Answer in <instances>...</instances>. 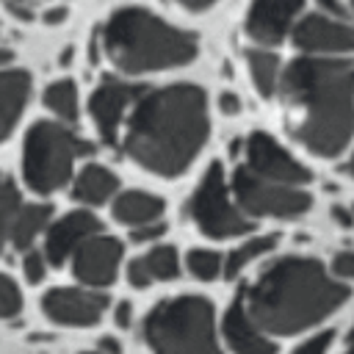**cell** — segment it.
<instances>
[{"mask_svg": "<svg viewBox=\"0 0 354 354\" xmlns=\"http://www.w3.org/2000/svg\"><path fill=\"white\" fill-rule=\"evenodd\" d=\"M285 127L318 158L340 155L354 138V64L343 58L299 55L277 86Z\"/></svg>", "mask_w": 354, "mask_h": 354, "instance_id": "6da1fadb", "label": "cell"}, {"mask_svg": "<svg viewBox=\"0 0 354 354\" xmlns=\"http://www.w3.org/2000/svg\"><path fill=\"white\" fill-rule=\"evenodd\" d=\"M207 133L210 119L205 91L194 83H171L138 97L119 141L136 166L171 180L188 171L202 152Z\"/></svg>", "mask_w": 354, "mask_h": 354, "instance_id": "7a4b0ae2", "label": "cell"}, {"mask_svg": "<svg viewBox=\"0 0 354 354\" xmlns=\"http://www.w3.org/2000/svg\"><path fill=\"white\" fill-rule=\"evenodd\" d=\"M249 318L266 335H299L346 304L348 288L313 257H279L238 293Z\"/></svg>", "mask_w": 354, "mask_h": 354, "instance_id": "3957f363", "label": "cell"}, {"mask_svg": "<svg viewBox=\"0 0 354 354\" xmlns=\"http://www.w3.org/2000/svg\"><path fill=\"white\" fill-rule=\"evenodd\" d=\"M100 50L119 75L136 77L188 66L199 53V39L191 30L160 19L149 8L122 6L105 19Z\"/></svg>", "mask_w": 354, "mask_h": 354, "instance_id": "277c9868", "label": "cell"}, {"mask_svg": "<svg viewBox=\"0 0 354 354\" xmlns=\"http://www.w3.org/2000/svg\"><path fill=\"white\" fill-rule=\"evenodd\" d=\"M144 340L152 354H224L216 310L210 299L196 293L158 301L144 318Z\"/></svg>", "mask_w": 354, "mask_h": 354, "instance_id": "5b68a950", "label": "cell"}, {"mask_svg": "<svg viewBox=\"0 0 354 354\" xmlns=\"http://www.w3.org/2000/svg\"><path fill=\"white\" fill-rule=\"evenodd\" d=\"M91 147L61 122H36L22 144V180L33 194H53L72 180L75 160Z\"/></svg>", "mask_w": 354, "mask_h": 354, "instance_id": "8992f818", "label": "cell"}, {"mask_svg": "<svg viewBox=\"0 0 354 354\" xmlns=\"http://www.w3.org/2000/svg\"><path fill=\"white\" fill-rule=\"evenodd\" d=\"M188 216H191L194 227L205 238H213V241L252 232V221L235 205L221 163H210L207 171L202 174V180L196 183V188L188 199Z\"/></svg>", "mask_w": 354, "mask_h": 354, "instance_id": "52a82bcc", "label": "cell"}, {"mask_svg": "<svg viewBox=\"0 0 354 354\" xmlns=\"http://www.w3.org/2000/svg\"><path fill=\"white\" fill-rule=\"evenodd\" d=\"M232 199L241 207V213L249 218H299L310 210L313 196L304 188L282 185L257 177L243 163L232 171Z\"/></svg>", "mask_w": 354, "mask_h": 354, "instance_id": "ba28073f", "label": "cell"}, {"mask_svg": "<svg viewBox=\"0 0 354 354\" xmlns=\"http://www.w3.org/2000/svg\"><path fill=\"white\" fill-rule=\"evenodd\" d=\"M144 91H147L144 86L122 80V77H108V80H102L91 91V97H88V116H91L94 130H97L102 144H108V147L119 144L122 127H124L133 105L138 102V97Z\"/></svg>", "mask_w": 354, "mask_h": 354, "instance_id": "9c48e42d", "label": "cell"}, {"mask_svg": "<svg viewBox=\"0 0 354 354\" xmlns=\"http://www.w3.org/2000/svg\"><path fill=\"white\" fill-rule=\"evenodd\" d=\"M243 166L263 180L293 185V188H304L313 180L304 163H299L274 136L260 133V130L243 141Z\"/></svg>", "mask_w": 354, "mask_h": 354, "instance_id": "30bf717a", "label": "cell"}, {"mask_svg": "<svg viewBox=\"0 0 354 354\" xmlns=\"http://www.w3.org/2000/svg\"><path fill=\"white\" fill-rule=\"evenodd\" d=\"M111 307V299L102 290L91 288H53L41 296V313L58 324L72 329L97 326Z\"/></svg>", "mask_w": 354, "mask_h": 354, "instance_id": "8fae6325", "label": "cell"}, {"mask_svg": "<svg viewBox=\"0 0 354 354\" xmlns=\"http://www.w3.org/2000/svg\"><path fill=\"white\" fill-rule=\"evenodd\" d=\"M296 50L304 55L335 58L343 53H354V25L343 19H332L326 14H304L290 30Z\"/></svg>", "mask_w": 354, "mask_h": 354, "instance_id": "7c38bea8", "label": "cell"}, {"mask_svg": "<svg viewBox=\"0 0 354 354\" xmlns=\"http://www.w3.org/2000/svg\"><path fill=\"white\" fill-rule=\"evenodd\" d=\"M122 241L113 235H91L80 249L72 254V274L83 288L102 290L113 285L119 266H122Z\"/></svg>", "mask_w": 354, "mask_h": 354, "instance_id": "4fadbf2b", "label": "cell"}, {"mask_svg": "<svg viewBox=\"0 0 354 354\" xmlns=\"http://www.w3.org/2000/svg\"><path fill=\"white\" fill-rule=\"evenodd\" d=\"M301 8L304 0H252L243 19V30L254 44L268 50L293 30Z\"/></svg>", "mask_w": 354, "mask_h": 354, "instance_id": "5bb4252c", "label": "cell"}, {"mask_svg": "<svg viewBox=\"0 0 354 354\" xmlns=\"http://www.w3.org/2000/svg\"><path fill=\"white\" fill-rule=\"evenodd\" d=\"M100 232H102V224L88 207L61 216L58 221H53L44 230V257H47V263L61 268L66 260H72V254L80 249V243H86L91 235H100Z\"/></svg>", "mask_w": 354, "mask_h": 354, "instance_id": "9a60e30c", "label": "cell"}, {"mask_svg": "<svg viewBox=\"0 0 354 354\" xmlns=\"http://www.w3.org/2000/svg\"><path fill=\"white\" fill-rule=\"evenodd\" d=\"M221 335H224V343L230 346L232 354H277V346L249 318V313L243 310L241 299H235L227 307V313L221 318Z\"/></svg>", "mask_w": 354, "mask_h": 354, "instance_id": "2e32d148", "label": "cell"}, {"mask_svg": "<svg viewBox=\"0 0 354 354\" xmlns=\"http://www.w3.org/2000/svg\"><path fill=\"white\" fill-rule=\"evenodd\" d=\"M30 72L0 69V141H6L30 100Z\"/></svg>", "mask_w": 354, "mask_h": 354, "instance_id": "e0dca14e", "label": "cell"}, {"mask_svg": "<svg viewBox=\"0 0 354 354\" xmlns=\"http://www.w3.org/2000/svg\"><path fill=\"white\" fill-rule=\"evenodd\" d=\"M166 210V202L149 191H122L113 196L111 202V213L119 224L136 230V227H144V224H155L160 221Z\"/></svg>", "mask_w": 354, "mask_h": 354, "instance_id": "ac0fdd59", "label": "cell"}, {"mask_svg": "<svg viewBox=\"0 0 354 354\" xmlns=\"http://www.w3.org/2000/svg\"><path fill=\"white\" fill-rule=\"evenodd\" d=\"M116 194H119V177L102 163H86L72 180V196L86 207L105 205Z\"/></svg>", "mask_w": 354, "mask_h": 354, "instance_id": "d6986e66", "label": "cell"}, {"mask_svg": "<svg viewBox=\"0 0 354 354\" xmlns=\"http://www.w3.org/2000/svg\"><path fill=\"white\" fill-rule=\"evenodd\" d=\"M50 218H53V205L47 202H33V205H22L17 210V218L11 224V246L17 252H28L30 243L50 227Z\"/></svg>", "mask_w": 354, "mask_h": 354, "instance_id": "ffe728a7", "label": "cell"}, {"mask_svg": "<svg viewBox=\"0 0 354 354\" xmlns=\"http://www.w3.org/2000/svg\"><path fill=\"white\" fill-rule=\"evenodd\" d=\"M246 66H249V77H252L254 91L266 100L274 97L277 86H279V75H282L279 58L266 47H252V50H246Z\"/></svg>", "mask_w": 354, "mask_h": 354, "instance_id": "44dd1931", "label": "cell"}, {"mask_svg": "<svg viewBox=\"0 0 354 354\" xmlns=\"http://www.w3.org/2000/svg\"><path fill=\"white\" fill-rule=\"evenodd\" d=\"M44 108H47L61 124L77 122V116H80V94H77L75 80L64 77V80L50 83V86L44 88Z\"/></svg>", "mask_w": 354, "mask_h": 354, "instance_id": "7402d4cb", "label": "cell"}, {"mask_svg": "<svg viewBox=\"0 0 354 354\" xmlns=\"http://www.w3.org/2000/svg\"><path fill=\"white\" fill-rule=\"evenodd\" d=\"M277 241H279V235H254V238H246L241 246H235L227 257H224V277L227 279H232V277H238L246 266H252L257 257H263V254H268L274 246H277Z\"/></svg>", "mask_w": 354, "mask_h": 354, "instance_id": "603a6c76", "label": "cell"}, {"mask_svg": "<svg viewBox=\"0 0 354 354\" xmlns=\"http://www.w3.org/2000/svg\"><path fill=\"white\" fill-rule=\"evenodd\" d=\"M141 263L147 268V274L152 277V282H169L174 277H180V254L174 246H152L149 252L141 254Z\"/></svg>", "mask_w": 354, "mask_h": 354, "instance_id": "cb8c5ba5", "label": "cell"}, {"mask_svg": "<svg viewBox=\"0 0 354 354\" xmlns=\"http://www.w3.org/2000/svg\"><path fill=\"white\" fill-rule=\"evenodd\" d=\"M19 207H22V202H19L17 185L11 183V177H6L0 171V252H3L6 241L11 238V224H14Z\"/></svg>", "mask_w": 354, "mask_h": 354, "instance_id": "d4e9b609", "label": "cell"}, {"mask_svg": "<svg viewBox=\"0 0 354 354\" xmlns=\"http://www.w3.org/2000/svg\"><path fill=\"white\" fill-rule=\"evenodd\" d=\"M185 266H188V271H191L196 279H202V282H213V279L224 271V260H221V254L213 252V249H191V252L185 254Z\"/></svg>", "mask_w": 354, "mask_h": 354, "instance_id": "484cf974", "label": "cell"}, {"mask_svg": "<svg viewBox=\"0 0 354 354\" xmlns=\"http://www.w3.org/2000/svg\"><path fill=\"white\" fill-rule=\"evenodd\" d=\"M22 313V293H19V285L0 271V318L3 321H11Z\"/></svg>", "mask_w": 354, "mask_h": 354, "instance_id": "4316f807", "label": "cell"}, {"mask_svg": "<svg viewBox=\"0 0 354 354\" xmlns=\"http://www.w3.org/2000/svg\"><path fill=\"white\" fill-rule=\"evenodd\" d=\"M22 274H25V279L30 285H39L47 277V257H44V252L28 249L25 257H22Z\"/></svg>", "mask_w": 354, "mask_h": 354, "instance_id": "83f0119b", "label": "cell"}, {"mask_svg": "<svg viewBox=\"0 0 354 354\" xmlns=\"http://www.w3.org/2000/svg\"><path fill=\"white\" fill-rule=\"evenodd\" d=\"M332 343V332H318L313 337H307L301 346L293 348V354H326Z\"/></svg>", "mask_w": 354, "mask_h": 354, "instance_id": "f1b7e54d", "label": "cell"}, {"mask_svg": "<svg viewBox=\"0 0 354 354\" xmlns=\"http://www.w3.org/2000/svg\"><path fill=\"white\" fill-rule=\"evenodd\" d=\"M163 232H166V224L163 221H155V224H144V227L130 230V241L133 243H149V241H158Z\"/></svg>", "mask_w": 354, "mask_h": 354, "instance_id": "f546056e", "label": "cell"}, {"mask_svg": "<svg viewBox=\"0 0 354 354\" xmlns=\"http://www.w3.org/2000/svg\"><path fill=\"white\" fill-rule=\"evenodd\" d=\"M127 282H130L133 288H138V290H144V288H149V285H152V277L147 274V268H144L141 257H136V260H130V263H127Z\"/></svg>", "mask_w": 354, "mask_h": 354, "instance_id": "4dcf8cb0", "label": "cell"}, {"mask_svg": "<svg viewBox=\"0 0 354 354\" xmlns=\"http://www.w3.org/2000/svg\"><path fill=\"white\" fill-rule=\"evenodd\" d=\"M332 274L340 277V279H354V252H351V249L335 254V260H332Z\"/></svg>", "mask_w": 354, "mask_h": 354, "instance_id": "1f68e13d", "label": "cell"}, {"mask_svg": "<svg viewBox=\"0 0 354 354\" xmlns=\"http://www.w3.org/2000/svg\"><path fill=\"white\" fill-rule=\"evenodd\" d=\"M218 111L227 113V116H235V113L241 111L238 94H235V91H221V94H218Z\"/></svg>", "mask_w": 354, "mask_h": 354, "instance_id": "d6a6232c", "label": "cell"}, {"mask_svg": "<svg viewBox=\"0 0 354 354\" xmlns=\"http://www.w3.org/2000/svg\"><path fill=\"white\" fill-rule=\"evenodd\" d=\"M113 321H116V326L127 329L130 321H133V304H130V301H119V304L113 307Z\"/></svg>", "mask_w": 354, "mask_h": 354, "instance_id": "836d02e7", "label": "cell"}, {"mask_svg": "<svg viewBox=\"0 0 354 354\" xmlns=\"http://www.w3.org/2000/svg\"><path fill=\"white\" fill-rule=\"evenodd\" d=\"M318 8H321V14H326V17H332V19H343V22H346V8H343L337 0H318Z\"/></svg>", "mask_w": 354, "mask_h": 354, "instance_id": "e575fe53", "label": "cell"}, {"mask_svg": "<svg viewBox=\"0 0 354 354\" xmlns=\"http://www.w3.org/2000/svg\"><path fill=\"white\" fill-rule=\"evenodd\" d=\"M66 17H69V11L64 6H53V8H47L41 14V22L44 25H61V22H66Z\"/></svg>", "mask_w": 354, "mask_h": 354, "instance_id": "d590c367", "label": "cell"}, {"mask_svg": "<svg viewBox=\"0 0 354 354\" xmlns=\"http://www.w3.org/2000/svg\"><path fill=\"white\" fill-rule=\"evenodd\" d=\"M97 351H102V354H122V346H119V340L116 337H100L97 340Z\"/></svg>", "mask_w": 354, "mask_h": 354, "instance_id": "8d00e7d4", "label": "cell"}, {"mask_svg": "<svg viewBox=\"0 0 354 354\" xmlns=\"http://www.w3.org/2000/svg\"><path fill=\"white\" fill-rule=\"evenodd\" d=\"M177 6H183L185 11H205V8H210L216 0H174Z\"/></svg>", "mask_w": 354, "mask_h": 354, "instance_id": "74e56055", "label": "cell"}, {"mask_svg": "<svg viewBox=\"0 0 354 354\" xmlns=\"http://www.w3.org/2000/svg\"><path fill=\"white\" fill-rule=\"evenodd\" d=\"M332 216H335V221H337V224H343V227H351V224H354V216H351L346 207H340V205H335V207H332Z\"/></svg>", "mask_w": 354, "mask_h": 354, "instance_id": "f35d334b", "label": "cell"}, {"mask_svg": "<svg viewBox=\"0 0 354 354\" xmlns=\"http://www.w3.org/2000/svg\"><path fill=\"white\" fill-rule=\"evenodd\" d=\"M8 11H11V14L17 17V19H25V22H28V19H33V14H30V11L25 8V6L14 3V0H8Z\"/></svg>", "mask_w": 354, "mask_h": 354, "instance_id": "ab89813d", "label": "cell"}, {"mask_svg": "<svg viewBox=\"0 0 354 354\" xmlns=\"http://www.w3.org/2000/svg\"><path fill=\"white\" fill-rule=\"evenodd\" d=\"M11 58H14V53L8 47H0V69H6L11 64Z\"/></svg>", "mask_w": 354, "mask_h": 354, "instance_id": "60d3db41", "label": "cell"}, {"mask_svg": "<svg viewBox=\"0 0 354 354\" xmlns=\"http://www.w3.org/2000/svg\"><path fill=\"white\" fill-rule=\"evenodd\" d=\"M72 55H75V50H72V47L61 50V58H58V64H61V66H69V64H72Z\"/></svg>", "mask_w": 354, "mask_h": 354, "instance_id": "b9f144b4", "label": "cell"}, {"mask_svg": "<svg viewBox=\"0 0 354 354\" xmlns=\"http://www.w3.org/2000/svg\"><path fill=\"white\" fill-rule=\"evenodd\" d=\"M346 171H348V174H351V177H354V155H351V160H348V163H346Z\"/></svg>", "mask_w": 354, "mask_h": 354, "instance_id": "7bdbcfd3", "label": "cell"}, {"mask_svg": "<svg viewBox=\"0 0 354 354\" xmlns=\"http://www.w3.org/2000/svg\"><path fill=\"white\" fill-rule=\"evenodd\" d=\"M343 354H354V343H348V348H346Z\"/></svg>", "mask_w": 354, "mask_h": 354, "instance_id": "ee69618b", "label": "cell"}, {"mask_svg": "<svg viewBox=\"0 0 354 354\" xmlns=\"http://www.w3.org/2000/svg\"><path fill=\"white\" fill-rule=\"evenodd\" d=\"M348 343H354V326H351V332H348Z\"/></svg>", "mask_w": 354, "mask_h": 354, "instance_id": "f6af8a7d", "label": "cell"}, {"mask_svg": "<svg viewBox=\"0 0 354 354\" xmlns=\"http://www.w3.org/2000/svg\"><path fill=\"white\" fill-rule=\"evenodd\" d=\"M80 354H102V351H97V348H94V351H80Z\"/></svg>", "mask_w": 354, "mask_h": 354, "instance_id": "bcb514c9", "label": "cell"}, {"mask_svg": "<svg viewBox=\"0 0 354 354\" xmlns=\"http://www.w3.org/2000/svg\"><path fill=\"white\" fill-rule=\"evenodd\" d=\"M351 8H354V0H351Z\"/></svg>", "mask_w": 354, "mask_h": 354, "instance_id": "7dc6e473", "label": "cell"}]
</instances>
